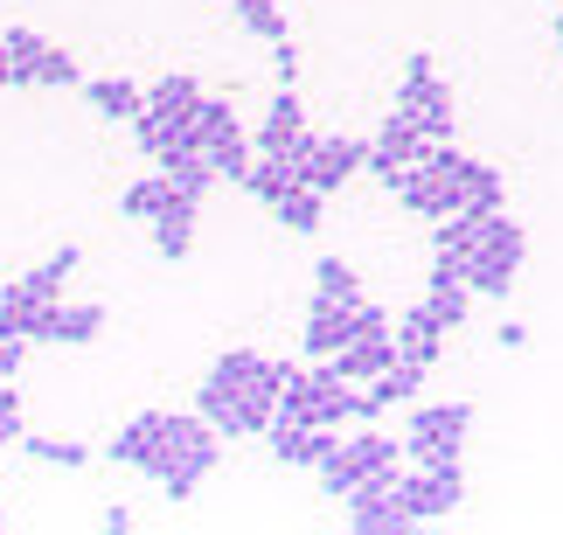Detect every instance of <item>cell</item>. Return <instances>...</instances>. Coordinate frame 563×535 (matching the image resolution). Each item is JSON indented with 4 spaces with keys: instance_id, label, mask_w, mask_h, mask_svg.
Masks as SVG:
<instances>
[{
    "instance_id": "obj_25",
    "label": "cell",
    "mask_w": 563,
    "mask_h": 535,
    "mask_svg": "<svg viewBox=\"0 0 563 535\" xmlns=\"http://www.w3.org/2000/svg\"><path fill=\"white\" fill-rule=\"evenodd\" d=\"M167 196H175V188H167V175H140V181L119 196V209H125L133 223H154L161 209H167Z\"/></svg>"
},
{
    "instance_id": "obj_21",
    "label": "cell",
    "mask_w": 563,
    "mask_h": 535,
    "mask_svg": "<svg viewBox=\"0 0 563 535\" xmlns=\"http://www.w3.org/2000/svg\"><path fill=\"white\" fill-rule=\"evenodd\" d=\"M272 216H278V230H292V237H313L320 216H328V196H313V188H286V196L272 202Z\"/></svg>"
},
{
    "instance_id": "obj_9",
    "label": "cell",
    "mask_w": 563,
    "mask_h": 535,
    "mask_svg": "<svg viewBox=\"0 0 563 535\" xmlns=\"http://www.w3.org/2000/svg\"><path fill=\"white\" fill-rule=\"evenodd\" d=\"M418 160H424V140H418V125H410L404 112H389V119L376 125V146H369V160H362V175L389 181L397 167H418Z\"/></svg>"
},
{
    "instance_id": "obj_26",
    "label": "cell",
    "mask_w": 563,
    "mask_h": 535,
    "mask_svg": "<svg viewBox=\"0 0 563 535\" xmlns=\"http://www.w3.org/2000/svg\"><path fill=\"white\" fill-rule=\"evenodd\" d=\"M313 286H320V299H341V306H355V299H362V278H355L349 258H320L313 265Z\"/></svg>"
},
{
    "instance_id": "obj_39",
    "label": "cell",
    "mask_w": 563,
    "mask_h": 535,
    "mask_svg": "<svg viewBox=\"0 0 563 535\" xmlns=\"http://www.w3.org/2000/svg\"><path fill=\"white\" fill-rule=\"evenodd\" d=\"M556 42H563V14H556Z\"/></svg>"
},
{
    "instance_id": "obj_17",
    "label": "cell",
    "mask_w": 563,
    "mask_h": 535,
    "mask_svg": "<svg viewBox=\"0 0 563 535\" xmlns=\"http://www.w3.org/2000/svg\"><path fill=\"white\" fill-rule=\"evenodd\" d=\"M70 271H77V244H63L49 265H35V271H21L8 292H21V299H35V306H56L63 299V286H70Z\"/></svg>"
},
{
    "instance_id": "obj_7",
    "label": "cell",
    "mask_w": 563,
    "mask_h": 535,
    "mask_svg": "<svg viewBox=\"0 0 563 535\" xmlns=\"http://www.w3.org/2000/svg\"><path fill=\"white\" fill-rule=\"evenodd\" d=\"M349 528L355 535H397V528H410V515H404V501H397V473H369L349 494Z\"/></svg>"
},
{
    "instance_id": "obj_24",
    "label": "cell",
    "mask_w": 563,
    "mask_h": 535,
    "mask_svg": "<svg viewBox=\"0 0 563 535\" xmlns=\"http://www.w3.org/2000/svg\"><path fill=\"white\" fill-rule=\"evenodd\" d=\"M21 453L42 459V466H63V473H84V466L98 459L91 445H77V438H21Z\"/></svg>"
},
{
    "instance_id": "obj_18",
    "label": "cell",
    "mask_w": 563,
    "mask_h": 535,
    "mask_svg": "<svg viewBox=\"0 0 563 535\" xmlns=\"http://www.w3.org/2000/svg\"><path fill=\"white\" fill-rule=\"evenodd\" d=\"M98 334H104V306H91V299H56V334H49V348H91Z\"/></svg>"
},
{
    "instance_id": "obj_1",
    "label": "cell",
    "mask_w": 563,
    "mask_h": 535,
    "mask_svg": "<svg viewBox=\"0 0 563 535\" xmlns=\"http://www.w3.org/2000/svg\"><path fill=\"white\" fill-rule=\"evenodd\" d=\"M466 438H473V403L466 397H452V403H418V411L404 417V459L410 466H452L466 453Z\"/></svg>"
},
{
    "instance_id": "obj_8",
    "label": "cell",
    "mask_w": 563,
    "mask_h": 535,
    "mask_svg": "<svg viewBox=\"0 0 563 535\" xmlns=\"http://www.w3.org/2000/svg\"><path fill=\"white\" fill-rule=\"evenodd\" d=\"M362 306V299H355ZM355 306H341V299H320L313 292V306H307V334H299V348H307V361H328L341 355L355 341Z\"/></svg>"
},
{
    "instance_id": "obj_2",
    "label": "cell",
    "mask_w": 563,
    "mask_h": 535,
    "mask_svg": "<svg viewBox=\"0 0 563 535\" xmlns=\"http://www.w3.org/2000/svg\"><path fill=\"white\" fill-rule=\"evenodd\" d=\"M522 258H529V230L508 216H494L487 223V237H481V250L460 265L466 271V292H487V299H508L515 292V278H522Z\"/></svg>"
},
{
    "instance_id": "obj_10",
    "label": "cell",
    "mask_w": 563,
    "mask_h": 535,
    "mask_svg": "<svg viewBox=\"0 0 563 535\" xmlns=\"http://www.w3.org/2000/svg\"><path fill=\"white\" fill-rule=\"evenodd\" d=\"M424 306H431V320H439L445 334L466 320L473 292H466V271H460V258H431V278H424Z\"/></svg>"
},
{
    "instance_id": "obj_12",
    "label": "cell",
    "mask_w": 563,
    "mask_h": 535,
    "mask_svg": "<svg viewBox=\"0 0 563 535\" xmlns=\"http://www.w3.org/2000/svg\"><path fill=\"white\" fill-rule=\"evenodd\" d=\"M216 466H223V438H202V445H188V453L175 459V466H167V473H161V487H167V501H195V494H202V480L216 473Z\"/></svg>"
},
{
    "instance_id": "obj_29",
    "label": "cell",
    "mask_w": 563,
    "mask_h": 535,
    "mask_svg": "<svg viewBox=\"0 0 563 535\" xmlns=\"http://www.w3.org/2000/svg\"><path fill=\"white\" fill-rule=\"evenodd\" d=\"M223 133H236V112H230V104L223 98H202V104H195V140H223Z\"/></svg>"
},
{
    "instance_id": "obj_11",
    "label": "cell",
    "mask_w": 563,
    "mask_h": 535,
    "mask_svg": "<svg viewBox=\"0 0 563 535\" xmlns=\"http://www.w3.org/2000/svg\"><path fill=\"white\" fill-rule=\"evenodd\" d=\"M389 341H397V361H418V369H439V355H445V327L431 320L424 299L397 320V334H389Z\"/></svg>"
},
{
    "instance_id": "obj_38",
    "label": "cell",
    "mask_w": 563,
    "mask_h": 535,
    "mask_svg": "<svg viewBox=\"0 0 563 535\" xmlns=\"http://www.w3.org/2000/svg\"><path fill=\"white\" fill-rule=\"evenodd\" d=\"M223 8H236V21H251V14H272L278 0H223Z\"/></svg>"
},
{
    "instance_id": "obj_40",
    "label": "cell",
    "mask_w": 563,
    "mask_h": 535,
    "mask_svg": "<svg viewBox=\"0 0 563 535\" xmlns=\"http://www.w3.org/2000/svg\"><path fill=\"white\" fill-rule=\"evenodd\" d=\"M0 535H8V515H0Z\"/></svg>"
},
{
    "instance_id": "obj_20",
    "label": "cell",
    "mask_w": 563,
    "mask_h": 535,
    "mask_svg": "<svg viewBox=\"0 0 563 535\" xmlns=\"http://www.w3.org/2000/svg\"><path fill=\"white\" fill-rule=\"evenodd\" d=\"M244 188H251V196L272 209L278 196H286V188H299V160H292V154H251V175H244Z\"/></svg>"
},
{
    "instance_id": "obj_3",
    "label": "cell",
    "mask_w": 563,
    "mask_h": 535,
    "mask_svg": "<svg viewBox=\"0 0 563 535\" xmlns=\"http://www.w3.org/2000/svg\"><path fill=\"white\" fill-rule=\"evenodd\" d=\"M397 459H404V445L389 438V432H355V438H341L313 473H320V487H328L334 501H349L369 473H397Z\"/></svg>"
},
{
    "instance_id": "obj_41",
    "label": "cell",
    "mask_w": 563,
    "mask_h": 535,
    "mask_svg": "<svg viewBox=\"0 0 563 535\" xmlns=\"http://www.w3.org/2000/svg\"><path fill=\"white\" fill-rule=\"evenodd\" d=\"M0 299H8V286H0Z\"/></svg>"
},
{
    "instance_id": "obj_30",
    "label": "cell",
    "mask_w": 563,
    "mask_h": 535,
    "mask_svg": "<svg viewBox=\"0 0 563 535\" xmlns=\"http://www.w3.org/2000/svg\"><path fill=\"white\" fill-rule=\"evenodd\" d=\"M0 445H21V397H14V382H0Z\"/></svg>"
},
{
    "instance_id": "obj_32",
    "label": "cell",
    "mask_w": 563,
    "mask_h": 535,
    "mask_svg": "<svg viewBox=\"0 0 563 535\" xmlns=\"http://www.w3.org/2000/svg\"><path fill=\"white\" fill-rule=\"evenodd\" d=\"M272 63H278V91H292V77H299V49H292V35H286V42H272Z\"/></svg>"
},
{
    "instance_id": "obj_36",
    "label": "cell",
    "mask_w": 563,
    "mask_h": 535,
    "mask_svg": "<svg viewBox=\"0 0 563 535\" xmlns=\"http://www.w3.org/2000/svg\"><path fill=\"white\" fill-rule=\"evenodd\" d=\"M494 341H501V348H529V327H522V320H501V334H494Z\"/></svg>"
},
{
    "instance_id": "obj_4",
    "label": "cell",
    "mask_w": 563,
    "mask_h": 535,
    "mask_svg": "<svg viewBox=\"0 0 563 535\" xmlns=\"http://www.w3.org/2000/svg\"><path fill=\"white\" fill-rule=\"evenodd\" d=\"M397 501H404L410 528L460 515V508H466V473H460V459H452V466H410V473L397 466Z\"/></svg>"
},
{
    "instance_id": "obj_33",
    "label": "cell",
    "mask_w": 563,
    "mask_h": 535,
    "mask_svg": "<svg viewBox=\"0 0 563 535\" xmlns=\"http://www.w3.org/2000/svg\"><path fill=\"white\" fill-rule=\"evenodd\" d=\"M0 49H8V56H21V63H29V56L42 49V35H35V29H0Z\"/></svg>"
},
{
    "instance_id": "obj_27",
    "label": "cell",
    "mask_w": 563,
    "mask_h": 535,
    "mask_svg": "<svg viewBox=\"0 0 563 535\" xmlns=\"http://www.w3.org/2000/svg\"><path fill=\"white\" fill-rule=\"evenodd\" d=\"M161 175H167V188H175L181 202H209V188H216V167H209L202 154L181 160V167H161Z\"/></svg>"
},
{
    "instance_id": "obj_13",
    "label": "cell",
    "mask_w": 563,
    "mask_h": 535,
    "mask_svg": "<svg viewBox=\"0 0 563 535\" xmlns=\"http://www.w3.org/2000/svg\"><path fill=\"white\" fill-rule=\"evenodd\" d=\"M307 140V104H299L292 91H278L272 98V112H265V125H257V154H292V146Z\"/></svg>"
},
{
    "instance_id": "obj_16",
    "label": "cell",
    "mask_w": 563,
    "mask_h": 535,
    "mask_svg": "<svg viewBox=\"0 0 563 535\" xmlns=\"http://www.w3.org/2000/svg\"><path fill=\"white\" fill-rule=\"evenodd\" d=\"M195 104H202V83H195V77H161V83H146V112H161L175 133H195Z\"/></svg>"
},
{
    "instance_id": "obj_5",
    "label": "cell",
    "mask_w": 563,
    "mask_h": 535,
    "mask_svg": "<svg viewBox=\"0 0 563 535\" xmlns=\"http://www.w3.org/2000/svg\"><path fill=\"white\" fill-rule=\"evenodd\" d=\"M292 160H299V188H313V196H334V188H349L355 175H362V160H369V146L362 140H320V133H307L292 146Z\"/></svg>"
},
{
    "instance_id": "obj_34",
    "label": "cell",
    "mask_w": 563,
    "mask_h": 535,
    "mask_svg": "<svg viewBox=\"0 0 563 535\" xmlns=\"http://www.w3.org/2000/svg\"><path fill=\"white\" fill-rule=\"evenodd\" d=\"M244 29H251V35H265V42H286V14H278V8H272V14H251Z\"/></svg>"
},
{
    "instance_id": "obj_19",
    "label": "cell",
    "mask_w": 563,
    "mask_h": 535,
    "mask_svg": "<svg viewBox=\"0 0 563 535\" xmlns=\"http://www.w3.org/2000/svg\"><path fill=\"white\" fill-rule=\"evenodd\" d=\"M84 98H91L98 119H125V125L146 112V91H140V83H125V77H91V83H84Z\"/></svg>"
},
{
    "instance_id": "obj_15",
    "label": "cell",
    "mask_w": 563,
    "mask_h": 535,
    "mask_svg": "<svg viewBox=\"0 0 563 535\" xmlns=\"http://www.w3.org/2000/svg\"><path fill=\"white\" fill-rule=\"evenodd\" d=\"M328 361H334V376H341V382H369V376H383L389 361H397V341H389V334H355L349 348L328 355Z\"/></svg>"
},
{
    "instance_id": "obj_23",
    "label": "cell",
    "mask_w": 563,
    "mask_h": 535,
    "mask_svg": "<svg viewBox=\"0 0 563 535\" xmlns=\"http://www.w3.org/2000/svg\"><path fill=\"white\" fill-rule=\"evenodd\" d=\"M29 83H42V91H70V83H84V70H77V56H70V49L42 42V49L29 56Z\"/></svg>"
},
{
    "instance_id": "obj_6",
    "label": "cell",
    "mask_w": 563,
    "mask_h": 535,
    "mask_svg": "<svg viewBox=\"0 0 563 535\" xmlns=\"http://www.w3.org/2000/svg\"><path fill=\"white\" fill-rule=\"evenodd\" d=\"M397 112H404L410 125H418V140H424V146L452 140V83H445L439 70L404 77V83H397Z\"/></svg>"
},
{
    "instance_id": "obj_37",
    "label": "cell",
    "mask_w": 563,
    "mask_h": 535,
    "mask_svg": "<svg viewBox=\"0 0 563 535\" xmlns=\"http://www.w3.org/2000/svg\"><path fill=\"white\" fill-rule=\"evenodd\" d=\"M98 528H104V535H125V528H133V515H125V508H104Z\"/></svg>"
},
{
    "instance_id": "obj_14",
    "label": "cell",
    "mask_w": 563,
    "mask_h": 535,
    "mask_svg": "<svg viewBox=\"0 0 563 535\" xmlns=\"http://www.w3.org/2000/svg\"><path fill=\"white\" fill-rule=\"evenodd\" d=\"M195 216H202V202H181V196H167V209L146 230H154V250L167 265H181L188 250H195Z\"/></svg>"
},
{
    "instance_id": "obj_28",
    "label": "cell",
    "mask_w": 563,
    "mask_h": 535,
    "mask_svg": "<svg viewBox=\"0 0 563 535\" xmlns=\"http://www.w3.org/2000/svg\"><path fill=\"white\" fill-rule=\"evenodd\" d=\"M466 209H508V188H501V175H494L487 160L466 167Z\"/></svg>"
},
{
    "instance_id": "obj_22",
    "label": "cell",
    "mask_w": 563,
    "mask_h": 535,
    "mask_svg": "<svg viewBox=\"0 0 563 535\" xmlns=\"http://www.w3.org/2000/svg\"><path fill=\"white\" fill-rule=\"evenodd\" d=\"M251 154H257V146L244 140V125H236V133H223V140H209V146H202V160L216 167V181H236V188H244V175H251Z\"/></svg>"
},
{
    "instance_id": "obj_35",
    "label": "cell",
    "mask_w": 563,
    "mask_h": 535,
    "mask_svg": "<svg viewBox=\"0 0 563 535\" xmlns=\"http://www.w3.org/2000/svg\"><path fill=\"white\" fill-rule=\"evenodd\" d=\"M14 83H29V63H21V56H8V49H0V91H14Z\"/></svg>"
},
{
    "instance_id": "obj_31",
    "label": "cell",
    "mask_w": 563,
    "mask_h": 535,
    "mask_svg": "<svg viewBox=\"0 0 563 535\" xmlns=\"http://www.w3.org/2000/svg\"><path fill=\"white\" fill-rule=\"evenodd\" d=\"M21 361H29V341L0 334V382H14V376H21Z\"/></svg>"
}]
</instances>
